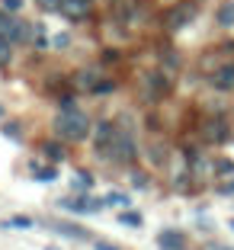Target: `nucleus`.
Here are the masks:
<instances>
[{
  "instance_id": "1",
  "label": "nucleus",
  "mask_w": 234,
  "mask_h": 250,
  "mask_svg": "<svg viewBox=\"0 0 234 250\" xmlns=\"http://www.w3.org/2000/svg\"><path fill=\"white\" fill-rule=\"evenodd\" d=\"M55 132L61 135L64 141H84L90 135V119L84 116L81 109H61L58 116H55Z\"/></svg>"
},
{
  "instance_id": "2",
  "label": "nucleus",
  "mask_w": 234,
  "mask_h": 250,
  "mask_svg": "<svg viewBox=\"0 0 234 250\" xmlns=\"http://www.w3.org/2000/svg\"><path fill=\"white\" fill-rule=\"evenodd\" d=\"M135 157H138V145H135L132 128H125V125H116V138H112V147H109V161L135 164Z\"/></svg>"
},
{
  "instance_id": "3",
  "label": "nucleus",
  "mask_w": 234,
  "mask_h": 250,
  "mask_svg": "<svg viewBox=\"0 0 234 250\" xmlns=\"http://www.w3.org/2000/svg\"><path fill=\"white\" fill-rule=\"evenodd\" d=\"M170 90V81L164 71H148L141 74V100L145 103H157V100H164Z\"/></svg>"
},
{
  "instance_id": "4",
  "label": "nucleus",
  "mask_w": 234,
  "mask_h": 250,
  "mask_svg": "<svg viewBox=\"0 0 234 250\" xmlns=\"http://www.w3.org/2000/svg\"><path fill=\"white\" fill-rule=\"evenodd\" d=\"M196 3H190V0H183V3H176V7H170L167 13H164V22H167V29H186L192 20H196Z\"/></svg>"
},
{
  "instance_id": "5",
  "label": "nucleus",
  "mask_w": 234,
  "mask_h": 250,
  "mask_svg": "<svg viewBox=\"0 0 234 250\" xmlns=\"http://www.w3.org/2000/svg\"><path fill=\"white\" fill-rule=\"evenodd\" d=\"M112 138H116V122H109V119H100V122L93 125V145H96V157H106V161H109Z\"/></svg>"
},
{
  "instance_id": "6",
  "label": "nucleus",
  "mask_w": 234,
  "mask_h": 250,
  "mask_svg": "<svg viewBox=\"0 0 234 250\" xmlns=\"http://www.w3.org/2000/svg\"><path fill=\"white\" fill-rule=\"evenodd\" d=\"M106 206V199H90V196H74V199H61V208L74 215H96Z\"/></svg>"
},
{
  "instance_id": "7",
  "label": "nucleus",
  "mask_w": 234,
  "mask_h": 250,
  "mask_svg": "<svg viewBox=\"0 0 234 250\" xmlns=\"http://www.w3.org/2000/svg\"><path fill=\"white\" fill-rule=\"evenodd\" d=\"M141 13V0H112V20L116 22H135Z\"/></svg>"
},
{
  "instance_id": "8",
  "label": "nucleus",
  "mask_w": 234,
  "mask_h": 250,
  "mask_svg": "<svg viewBox=\"0 0 234 250\" xmlns=\"http://www.w3.org/2000/svg\"><path fill=\"white\" fill-rule=\"evenodd\" d=\"M209 83H212L218 93H228V90H234V64L215 67V71L209 74Z\"/></svg>"
},
{
  "instance_id": "9",
  "label": "nucleus",
  "mask_w": 234,
  "mask_h": 250,
  "mask_svg": "<svg viewBox=\"0 0 234 250\" xmlns=\"http://www.w3.org/2000/svg\"><path fill=\"white\" fill-rule=\"evenodd\" d=\"M202 141H205V145H221V141H228V122H225V119L205 122L202 125Z\"/></svg>"
},
{
  "instance_id": "10",
  "label": "nucleus",
  "mask_w": 234,
  "mask_h": 250,
  "mask_svg": "<svg viewBox=\"0 0 234 250\" xmlns=\"http://www.w3.org/2000/svg\"><path fill=\"white\" fill-rule=\"evenodd\" d=\"M157 247L161 250H183L186 247V234L176 228H164L161 234H157Z\"/></svg>"
},
{
  "instance_id": "11",
  "label": "nucleus",
  "mask_w": 234,
  "mask_h": 250,
  "mask_svg": "<svg viewBox=\"0 0 234 250\" xmlns=\"http://www.w3.org/2000/svg\"><path fill=\"white\" fill-rule=\"evenodd\" d=\"M51 231H58L64 237H74V241H90V231L81 228V225H67V221H48Z\"/></svg>"
},
{
  "instance_id": "12",
  "label": "nucleus",
  "mask_w": 234,
  "mask_h": 250,
  "mask_svg": "<svg viewBox=\"0 0 234 250\" xmlns=\"http://www.w3.org/2000/svg\"><path fill=\"white\" fill-rule=\"evenodd\" d=\"M61 13L67 20H84L90 13V0H61Z\"/></svg>"
},
{
  "instance_id": "13",
  "label": "nucleus",
  "mask_w": 234,
  "mask_h": 250,
  "mask_svg": "<svg viewBox=\"0 0 234 250\" xmlns=\"http://www.w3.org/2000/svg\"><path fill=\"white\" fill-rule=\"evenodd\" d=\"M100 67H84V71L81 74H77V87H81V90H93L96 87V83H100Z\"/></svg>"
},
{
  "instance_id": "14",
  "label": "nucleus",
  "mask_w": 234,
  "mask_h": 250,
  "mask_svg": "<svg viewBox=\"0 0 234 250\" xmlns=\"http://www.w3.org/2000/svg\"><path fill=\"white\" fill-rule=\"evenodd\" d=\"M0 228H10V231H29V228H36V218H29V215H13V218L0 221Z\"/></svg>"
},
{
  "instance_id": "15",
  "label": "nucleus",
  "mask_w": 234,
  "mask_h": 250,
  "mask_svg": "<svg viewBox=\"0 0 234 250\" xmlns=\"http://www.w3.org/2000/svg\"><path fill=\"white\" fill-rule=\"evenodd\" d=\"M64 145H58V141H45L42 145V157L45 161H51V164H58V161H64Z\"/></svg>"
},
{
  "instance_id": "16",
  "label": "nucleus",
  "mask_w": 234,
  "mask_h": 250,
  "mask_svg": "<svg viewBox=\"0 0 234 250\" xmlns=\"http://www.w3.org/2000/svg\"><path fill=\"white\" fill-rule=\"evenodd\" d=\"M90 186H93V177H90L87 170H77V173H74V180H71V189L74 192H87Z\"/></svg>"
},
{
  "instance_id": "17",
  "label": "nucleus",
  "mask_w": 234,
  "mask_h": 250,
  "mask_svg": "<svg viewBox=\"0 0 234 250\" xmlns=\"http://www.w3.org/2000/svg\"><path fill=\"white\" fill-rule=\"evenodd\" d=\"M218 26H225V29H231L234 26V0H228V3H221V10H218Z\"/></svg>"
},
{
  "instance_id": "18",
  "label": "nucleus",
  "mask_w": 234,
  "mask_h": 250,
  "mask_svg": "<svg viewBox=\"0 0 234 250\" xmlns=\"http://www.w3.org/2000/svg\"><path fill=\"white\" fill-rule=\"evenodd\" d=\"M119 221H122L125 228H141V225H145V218H141V212H132V208H122V215H119Z\"/></svg>"
},
{
  "instance_id": "19",
  "label": "nucleus",
  "mask_w": 234,
  "mask_h": 250,
  "mask_svg": "<svg viewBox=\"0 0 234 250\" xmlns=\"http://www.w3.org/2000/svg\"><path fill=\"white\" fill-rule=\"evenodd\" d=\"M32 170H36L39 183H55V180H58V170L55 167H32Z\"/></svg>"
},
{
  "instance_id": "20",
  "label": "nucleus",
  "mask_w": 234,
  "mask_h": 250,
  "mask_svg": "<svg viewBox=\"0 0 234 250\" xmlns=\"http://www.w3.org/2000/svg\"><path fill=\"white\" fill-rule=\"evenodd\" d=\"M10 58H13V42L0 36V67H7V64H10Z\"/></svg>"
},
{
  "instance_id": "21",
  "label": "nucleus",
  "mask_w": 234,
  "mask_h": 250,
  "mask_svg": "<svg viewBox=\"0 0 234 250\" xmlns=\"http://www.w3.org/2000/svg\"><path fill=\"white\" fill-rule=\"evenodd\" d=\"M106 206H119V208H128V206H132V199L125 196V192H109V196H106Z\"/></svg>"
},
{
  "instance_id": "22",
  "label": "nucleus",
  "mask_w": 234,
  "mask_h": 250,
  "mask_svg": "<svg viewBox=\"0 0 234 250\" xmlns=\"http://www.w3.org/2000/svg\"><path fill=\"white\" fill-rule=\"evenodd\" d=\"M0 128H3V135H7V138H13V141H20V138H22L20 122H7V125H0Z\"/></svg>"
},
{
  "instance_id": "23",
  "label": "nucleus",
  "mask_w": 234,
  "mask_h": 250,
  "mask_svg": "<svg viewBox=\"0 0 234 250\" xmlns=\"http://www.w3.org/2000/svg\"><path fill=\"white\" fill-rule=\"evenodd\" d=\"M112 90H116V81H103V77H100V83H96V87L90 90V93H96V96H106V93H112Z\"/></svg>"
},
{
  "instance_id": "24",
  "label": "nucleus",
  "mask_w": 234,
  "mask_h": 250,
  "mask_svg": "<svg viewBox=\"0 0 234 250\" xmlns=\"http://www.w3.org/2000/svg\"><path fill=\"white\" fill-rule=\"evenodd\" d=\"M32 42H36L39 52H48V39H45V29H42V26H36V36H32Z\"/></svg>"
},
{
  "instance_id": "25",
  "label": "nucleus",
  "mask_w": 234,
  "mask_h": 250,
  "mask_svg": "<svg viewBox=\"0 0 234 250\" xmlns=\"http://www.w3.org/2000/svg\"><path fill=\"white\" fill-rule=\"evenodd\" d=\"M42 10H48V13H61V0H36Z\"/></svg>"
},
{
  "instance_id": "26",
  "label": "nucleus",
  "mask_w": 234,
  "mask_h": 250,
  "mask_svg": "<svg viewBox=\"0 0 234 250\" xmlns=\"http://www.w3.org/2000/svg\"><path fill=\"white\" fill-rule=\"evenodd\" d=\"M22 3H26V0H3V10H7V13H22Z\"/></svg>"
},
{
  "instance_id": "27",
  "label": "nucleus",
  "mask_w": 234,
  "mask_h": 250,
  "mask_svg": "<svg viewBox=\"0 0 234 250\" xmlns=\"http://www.w3.org/2000/svg\"><path fill=\"white\" fill-rule=\"evenodd\" d=\"M61 109H77V96L74 93H61Z\"/></svg>"
},
{
  "instance_id": "28",
  "label": "nucleus",
  "mask_w": 234,
  "mask_h": 250,
  "mask_svg": "<svg viewBox=\"0 0 234 250\" xmlns=\"http://www.w3.org/2000/svg\"><path fill=\"white\" fill-rule=\"evenodd\" d=\"M132 183L138 186V189H145V186H148V180H145V173H141V170H135V173H132Z\"/></svg>"
},
{
  "instance_id": "29",
  "label": "nucleus",
  "mask_w": 234,
  "mask_h": 250,
  "mask_svg": "<svg viewBox=\"0 0 234 250\" xmlns=\"http://www.w3.org/2000/svg\"><path fill=\"white\" fill-rule=\"evenodd\" d=\"M164 64L167 67H180V58H176L173 52H164Z\"/></svg>"
},
{
  "instance_id": "30",
  "label": "nucleus",
  "mask_w": 234,
  "mask_h": 250,
  "mask_svg": "<svg viewBox=\"0 0 234 250\" xmlns=\"http://www.w3.org/2000/svg\"><path fill=\"white\" fill-rule=\"evenodd\" d=\"M215 170H218V173H234V164L231 161H218V164H215Z\"/></svg>"
},
{
  "instance_id": "31",
  "label": "nucleus",
  "mask_w": 234,
  "mask_h": 250,
  "mask_svg": "<svg viewBox=\"0 0 234 250\" xmlns=\"http://www.w3.org/2000/svg\"><path fill=\"white\" fill-rule=\"evenodd\" d=\"M67 45H71V36H58L55 39V48H58V52H64Z\"/></svg>"
},
{
  "instance_id": "32",
  "label": "nucleus",
  "mask_w": 234,
  "mask_h": 250,
  "mask_svg": "<svg viewBox=\"0 0 234 250\" xmlns=\"http://www.w3.org/2000/svg\"><path fill=\"white\" fill-rule=\"evenodd\" d=\"M96 250H119L116 244H109V241H96Z\"/></svg>"
},
{
  "instance_id": "33",
  "label": "nucleus",
  "mask_w": 234,
  "mask_h": 250,
  "mask_svg": "<svg viewBox=\"0 0 234 250\" xmlns=\"http://www.w3.org/2000/svg\"><path fill=\"white\" fill-rule=\"evenodd\" d=\"M103 61H119V52H112V48H109V52L103 55Z\"/></svg>"
},
{
  "instance_id": "34",
  "label": "nucleus",
  "mask_w": 234,
  "mask_h": 250,
  "mask_svg": "<svg viewBox=\"0 0 234 250\" xmlns=\"http://www.w3.org/2000/svg\"><path fill=\"white\" fill-rule=\"evenodd\" d=\"M221 192H225V196H231V192H234V183H225V186H221Z\"/></svg>"
},
{
  "instance_id": "35",
  "label": "nucleus",
  "mask_w": 234,
  "mask_h": 250,
  "mask_svg": "<svg viewBox=\"0 0 234 250\" xmlns=\"http://www.w3.org/2000/svg\"><path fill=\"white\" fill-rule=\"evenodd\" d=\"M0 119H3V106H0Z\"/></svg>"
},
{
  "instance_id": "36",
  "label": "nucleus",
  "mask_w": 234,
  "mask_h": 250,
  "mask_svg": "<svg viewBox=\"0 0 234 250\" xmlns=\"http://www.w3.org/2000/svg\"><path fill=\"white\" fill-rule=\"evenodd\" d=\"M45 250H58V247H45Z\"/></svg>"
},
{
  "instance_id": "37",
  "label": "nucleus",
  "mask_w": 234,
  "mask_h": 250,
  "mask_svg": "<svg viewBox=\"0 0 234 250\" xmlns=\"http://www.w3.org/2000/svg\"><path fill=\"white\" fill-rule=\"evenodd\" d=\"M221 250H231V247H221Z\"/></svg>"
},
{
  "instance_id": "38",
  "label": "nucleus",
  "mask_w": 234,
  "mask_h": 250,
  "mask_svg": "<svg viewBox=\"0 0 234 250\" xmlns=\"http://www.w3.org/2000/svg\"><path fill=\"white\" fill-rule=\"evenodd\" d=\"M231 228H234V218H231Z\"/></svg>"
}]
</instances>
